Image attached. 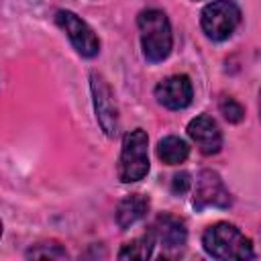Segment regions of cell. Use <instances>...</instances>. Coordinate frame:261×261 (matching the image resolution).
<instances>
[{"instance_id":"obj_1","label":"cell","mask_w":261,"mask_h":261,"mask_svg":"<svg viewBox=\"0 0 261 261\" xmlns=\"http://www.w3.org/2000/svg\"><path fill=\"white\" fill-rule=\"evenodd\" d=\"M204 251L214 259H253V245L251 239L245 237L234 224L228 222H216L208 226L202 234Z\"/></svg>"},{"instance_id":"obj_2","label":"cell","mask_w":261,"mask_h":261,"mask_svg":"<svg viewBox=\"0 0 261 261\" xmlns=\"http://www.w3.org/2000/svg\"><path fill=\"white\" fill-rule=\"evenodd\" d=\"M137 24L141 31V45H143L145 57L153 63L163 61L171 53V43H173L171 24L165 12L157 8L143 10L137 18Z\"/></svg>"},{"instance_id":"obj_3","label":"cell","mask_w":261,"mask_h":261,"mask_svg":"<svg viewBox=\"0 0 261 261\" xmlns=\"http://www.w3.org/2000/svg\"><path fill=\"white\" fill-rule=\"evenodd\" d=\"M147 133L143 128H135L124 135L122 151L118 159V177L124 184L139 181L149 171V153H147Z\"/></svg>"},{"instance_id":"obj_4","label":"cell","mask_w":261,"mask_h":261,"mask_svg":"<svg viewBox=\"0 0 261 261\" xmlns=\"http://www.w3.org/2000/svg\"><path fill=\"white\" fill-rule=\"evenodd\" d=\"M241 22V8L234 0H214L202 10V29L208 39H228Z\"/></svg>"},{"instance_id":"obj_5","label":"cell","mask_w":261,"mask_h":261,"mask_svg":"<svg viewBox=\"0 0 261 261\" xmlns=\"http://www.w3.org/2000/svg\"><path fill=\"white\" fill-rule=\"evenodd\" d=\"M55 20L59 29L69 37L73 47L84 55V57H94L100 51V41L94 35V31L71 10H59L55 14Z\"/></svg>"},{"instance_id":"obj_6","label":"cell","mask_w":261,"mask_h":261,"mask_svg":"<svg viewBox=\"0 0 261 261\" xmlns=\"http://www.w3.org/2000/svg\"><path fill=\"white\" fill-rule=\"evenodd\" d=\"M92 96H94V108H96V118L102 126V130L108 137H114L118 130V108L112 96L110 86L100 73H92Z\"/></svg>"},{"instance_id":"obj_7","label":"cell","mask_w":261,"mask_h":261,"mask_svg":"<svg viewBox=\"0 0 261 261\" xmlns=\"http://www.w3.org/2000/svg\"><path fill=\"white\" fill-rule=\"evenodd\" d=\"M228 208L230 206V194L224 188L220 175L212 169H204L198 179H196V190H194V208L204 210V208Z\"/></svg>"},{"instance_id":"obj_8","label":"cell","mask_w":261,"mask_h":261,"mask_svg":"<svg viewBox=\"0 0 261 261\" xmlns=\"http://www.w3.org/2000/svg\"><path fill=\"white\" fill-rule=\"evenodd\" d=\"M149 234L153 239V245H161L167 253H177L179 249H184L186 239H188L184 220H179L177 216H171V214L157 216L149 228Z\"/></svg>"},{"instance_id":"obj_9","label":"cell","mask_w":261,"mask_h":261,"mask_svg":"<svg viewBox=\"0 0 261 261\" xmlns=\"http://www.w3.org/2000/svg\"><path fill=\"white\" fill-rule=\"evenodd\" d=\"M194 96V88L188 75H169L165 80H161L155 88V98L161 106L169 108V110H181L186 106H190Z\"/></svg>"},{"instance_id":"obj_10","label":"cell","mask_w":261,"mask_h":261,"mask_svg":"<svg viewBox=\"0 0 261 261\" xmlns=\"http://www.w3.org/2000/svg\"><path fill=\"white\" fill-rule=\"evenodd\" d=\"M188 135L204 155H214L222 147V133L216 120L208 114H200L188 124Z\"/></svg>"},{"instance_id":"obj_11","label":"cell","mask_w":261,"mask_h":261,"mask_svg":"<svg viewBox=\"0 0 261 261\" xmlns=\"http://www.w3.org/2000/svg\"><path fill=\"white\" fill-rule=\"evenodd\" d=\"M147 212H149V200L141 194H130L124 200H120V204L116 208V222L124 230V228L133 226L137 220H141Z\"/></svg>"},{"instance_id":"obj_12","label":"cell","mask_w":261,"mask_h":261,"mask_svg":"<svg viewBox=\"0 0 261 261\" xmlns=\"http://www.w3.org/2000/svg\"><path fill=\"white\" fill-rule=\"evenodd\" d=\"M188 153H190L188 143L179 137H173V135L161 139L157 145V157L167 165H177V163L186 161Z\"/></svg>"},{"instance_id":"obj_13","label":"cell","mask_w":261,"mask_h":261,"mask_svg":"<svg viewBox=\"0 0 261 261\" xmlns=\"http://www.w3.org/2000/svg\"><path fill=\"white\" fill-rule=\"evenodd\" d=\"M151 253H153V239L147 232L145 237L122 245V249L118 251V259H149Z\"/></svg>"},{"instance_id":"obj_14","label":"cell","mask_w":261,"mask_h":261,"mask_svg":"<svg viewBox=\"0 0 261 261\" xmlns=\"http://www.w3.org/2000/svg\"><path fill=\"white\" fill-rule=\"evenodd\" d=\"M29 259H65L67 251L57 243H39L27 251Z\"/></svg>"},{"instance_id":"obj_15","label":"cell","mask_w":261,"mask_h":261,"mask_svg":"<svg viewBox=\"0 0 261 261\" xmlns=\"http://www.w3.org/2000/svg\"><path fill=\"white\" fill-rule=\"evenodd\" d=\"M218 106H220V112L224 114V118L228 122H241L245 118V108L234 98H230V96H224Z\"/></svg>"},{"instance_id":"obj_16","label":"cell","mask_w":261,"mask_h":261,"mask_svg":"<svg viewBox=\"0 0 261 261\" xmlns=\"http://www.w3.org/2000/svg\"><path fill=\"white\" fill-rule=\"evenodd\" d=\"M190 186H192V179H190V173H186V171L175 173L173 179H171V192H173L175 196L186 194V192L190 190Z\"/></svg>"},{"instance_id":"obj_17","label":"cell","mask_w":261,"mask_h":261,"mask_svg":"<svg viewBox=\"0 0 261 261\" xmlns=\"http://www.w3.org/2000/svg\"><path fill=\"white\" fill-rule=\"evenodd\" d=\"M0 234H2V222H0Z\"/></svg>"}]
</instances>
